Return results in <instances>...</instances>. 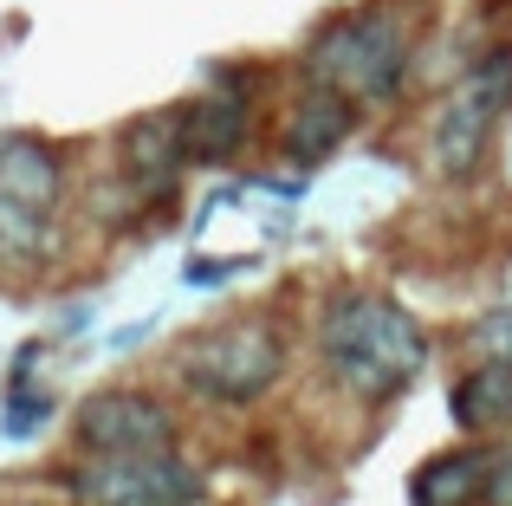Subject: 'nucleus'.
<instances>
[{"mask_svg": "<svg viewBox=\"0 0 512 506\" xmlns=\"http://www.w3.org/2000/svg\"><path fill=\"white\" fill-rule=\"evenodd\" d=\"M318 357H325L331 383L357 403H389L402 396L428 364V331L415 312L376 292H338L318 318Z\"/></svg>", "mask_w": 512, "mask_h": 506, "instance_id": "nucleus-1", "label": "nucleus"}, {"mask_svg": "<svg viewBox=\"0 0 512 506\" xmlns=\"http://www.w3.org/2000/svg\"><path fill=\"white\" fill-rule=\"evenodd\" d=\"M409 65H415V39L389 7L344 13V20H331L325 33L305 46V78L344 91V98H357V104L402 98Z\"/></svg>", "mask_w": 512, "mask_h": 506, "instance_id": "nucleus-2", "label": "nucleus"}, {"mask_svg": "<svg viewBox=\"0 0 512 506\" xmlns=\"http://www.w3.org/2000/svg\"><path fill=\"white\" fill-rule=\"evenodd\" d=\"M65 163L33 130H0V266H33L59 241Z\"/></svg>", "mask_w": 512, "mask_h": 506, "instance_id": "nucleus-3", "label": "nucleus"}, {"mask_svg": "<svg viewBox=\"0 0 512 506\" xmlns=\"http://www.w3.org/2000/svg\"><path fill=\"white\" fill-rule=\"evenodd\" d=\"M175 377L201 396V403L221 409H247L286 377V338H279L266 318H227L208 325L175 351Z\"/></svg>", "mask_w": 512, "mask_h": 506, "instance_id": "nucleus-4", "label": "nucleus"}, {"mask_svg": "<svg viewBox=\"0 0 512 506\" xmlns=\"http://www.w3.org/2000/svg\"><path fill=\"white\" fill-rule=\"evenodd\" d=\"M59 487L72 506H201L208 481L182 448H78L72 468H59Z\"/></svg>", "mask_w": 512, "mask_h": 506, "instance_id": "nucleus-5", "label": "nucleus"}, {"mask_svg": "<svg viewBox=\"0 0 512 506\" xmlns=\"http://www.w3.org/2000/svg\"><path fill=\"white\" fill-rule=\"evenodd\" d=\"M512 111V46L487 52L461 85L448 91V104L435 111V130H428V150H435V169L448 182H467L493 150V130Z\"/></svg>", "mask_w": 512, "mask_h": 506, "instance_id": "nucleus-6", "label": "nucleus"}, {"mask_svg": "<svg viewBox=\"0 0 512 506\" xmlns=\"http://www.w3.org/2000/svg\"><path fill=\"white\" fill-rule=\"evenodd\" d=\"M72 442L91 448V455H111V448H175L182 435H175V416L150 390H98L78 403Z\"/></svg>", "mask_w": 512, "mask_h": 506, "instance_id": "nucleus-7", "label": "nucleus"}, {"mask_svg": "<svg viewBox=\"0 0 512 506\" xmlns=\"http://www.w3.org/2000/svg\"><path fill=\"white\" fill-rule=\"evenodd\" d=\"M117 169H124L130 195L163 202L188 169V143H182V104L175 111H143L117 130Z\"/></svg>", "mask_w": 512, "mask_h": 506, "instance_id": "nucleus-8", "label": "nucleus"}, {"mask_svg": "<svg viewBox=\"0 0 512 506\" xmlns=\"http://www.w3.org/2000/svg\"><path fill=\"white\" fill-rule=\"evenodd\" d=\"M247 130H253V98L240 85H214V91L182 104L188 163H234L247 150Z\"/></svg>", "mask_w": 512, "mask_h": 506, "instance_id": "nucleus-9", "label": "nucleus"}, {"mask_svg": "<svg viewBox=\"0 0 512 506\" xmlns=\"http://www.w3.org/2000/svg\"><path fill=\"white\" fill-rule=\"evenodd\" d=\"M350 130H357V98H344L331 85H312L286 124V156L292 163H325L331 150H344Z\"/></svg>", "mask_w": 512, "mask_h": 506, "instance_id": "nucleus-10", "label": "nucleus"}, {"mask_svg": "<svg viewBox=\"0 0 512 506\" xmlns=\"http://www.w3.org/2000/svg\"><path fill=\"white\" fill-rule=\"evenodd\" d=\"M487 468H493V448H454V455H435L428 468H415L409 500L415 506H487Z\"/></svg>", "mask_w": 512, "mask_h": 506, "instance_id": "nucleus-11", "label": "nucleus"}, {"mask_svg": "<svg viewBox=\"0 0 512 506\" xmlns=\"http://www.w3.org/2000/svg\"><path fill=\"white\" fill-rule=\"evenodd\" d=\"M454 422H461L467 435H493L512 422V357H487V364H474L461 383H454L448 396Z\"/></svg>", "mask_w": 512, "mask_h": 506, "instance_id": "nucleus-12", "label": "nucleus"}, {"mask_svg": "<svg viewBox=\"0 0 512 506\" xmlns=\"http://www.w3.org/2000/svg\"><path fill=\"white\" fill-rule=\"evenodd\" d=\"M39 357H46L39 344H20V357H13V370H7V416H0L7 442H33L52 422V390L39 383Z\"/></svg>", "mask_w": 512, "mask_h": 506, "instance_id": "nucleus-13", "label": "nucleus"}, {"mask_svg": "<svg viewBox=\"0 0 512 506\" xmlns=\"http://www.w3.org/2000/svg\"><path fill=\"white\" fill-rule=\"evenodd\" d=\"M487 506H512V448H493V468H487Z\"/></svg>", "mask_w": 512, "mask_h": 506, "instance_id": "nucleus-14", "label": "nucleus"}, {"mask_svg": "<svg viewBox=\"0 0 512 506\" xmlns=\"http://www.w3.org/2000/svg\"><path fill=\"white\" fill-rule=\"evenodd\" d=\"M0 506H46V500H0Z\"/></svg>", "mask_w": 512, "mask_h": 506, "instance_id": "nucleus-15", "label": "nucleus"}]
</instances>
